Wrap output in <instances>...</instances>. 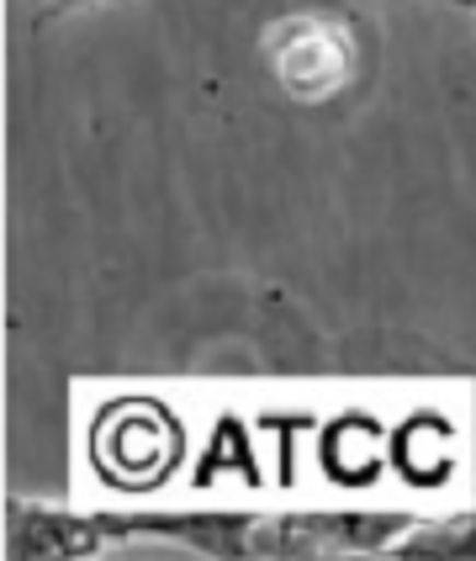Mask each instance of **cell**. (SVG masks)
<instances>
[{"mask_svg":"<svg viewBox=\"0 0 476 561\" xmlns=\"http://www.w3.org/2000/svg\"><path fill=\"white\" fill-rule=\"evenodd\" d=\"M413 514L386 508H59L37 499H5V557H106L132 540H170L196 557L302 561V557H392L413 530Z\"/></svg>","mask_w":476,"mask_h":561,"instance_id":"6da1fadb","label":"cell"},{"mask_svg":"<svg viewBox=\"0 0 476 561\" xmlns=\"http://www.w3.org/2000/svg\"><path fill=\"white\" fill-rule=\"evenodd\" d=\"M270 59H276V75H281L286 91L302 95V101H317V95H334L349 80L355 48L334 22H281V32L270 37Z\"/></svg>","mask_w":476,"mask_h":561,"instance_id":"7a4b0ae2","label":"cell"},{"mask_svg":"<svg viewBox=\"0 0 476 561\" xmlns=\"http://www.w3.org/2000/svg\"><path fill=\"white\" fill-rule=\"evenodd\" d=\"M392 557H476V514H455V519H418Z\"/></svg>","mask_w":476,"mask_h":561,"instance_id":"3957f363","label":"cell"},{"mask_svg":"<svg viewBox=\"0 0 476 561\" xmlns=\"http://www.w3.org/2000/svg\"><path fill=\"white\" fill-rule=\"evenodd\" d=\"M80 5H95V0H32L37 22H59V16H69V11H80Z\"/></svg>","mask_w":476,"mask_h":561,"instance_id":"277c9868","label":"cell"},{"mask_svg":"<svg viewBox=\"0 0 476 561\" xmlns=\"http://www.w3.org/2000/svg\"><path fill=\"white\" fill-rule=\"evenodd\" d=\"M440 5H450V11H466V16L476 22V0H440Z\"/></svg>","mask_w":476,"mask_h":561,"instance_id":"5b68a950","label":"cell"}]
</instances>
